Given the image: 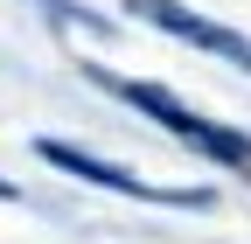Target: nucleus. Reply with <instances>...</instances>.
Masks as SVG:
<instances>
[{
	"label": "nucleus",
	"mask_w": 251,
	"mask_h": 244,
	"mask_svg": "<svg viewBox=\"0 0 251 244\" xmlns=\"http://www.w3.org/2000/svg\"><path fill=\"white\" fill-rule=\"evenodd\" d=\"M105 84L119 91L126 105H140V112L153 119V126H168L175 140H188V146H196V154H216L224 168L251 174V140H244V133H230V126H216V119H202V112H188V105L175 98V91H161V84H133V77H105Z\"/></svg>",
	"instance_id": "obj_1"
},
{
	"label": "nucleus",
	"mask_w": 251,
	"mask_h": 244,
	"mask_svg": "<svg viewBox=\"0 0 251 244\" xmlns=\"http://www.w3.org/2000/svg\"><path fill=\"white\" fill-rule=\"evenodd\" d=\"M42 161L70 168L77 181H98V189L140 195V202H181V209H202V202H209L202 189H161V181H140V174H126V168H112V161H98V154H77V146H63V140H42Z\"/></svg>",
	"instance_id": "obj_2"
},
{
	"label": "nucleus",
	"mask_w": 251,
	"mask_h": 244,
	"mask_svg": "<svg viewBox=\"0 0 251 244\" xmlns=\"http://www.w3.org/2000/svg\"><path fill=\"white\" fill-rule=\"evenodd\" d=\"M133 14L153 21V28H168V35H181V42H196V49H209V56H230L237 70H251V42L237 35V28H216V21H202V14L175 7V0H133Z\"/></svg>",
	"instance_id": "obj_3"
},
{
	"label": "nucleus",
	"mask_w": 251,
	"mask_h": 244,
	"mask_svg": "<svg viewBox=\"0 0 251 244\" xmlns=\"http://www.w3.org/2000/svg\"><path fill=\"white\" fill-rule=\"evenodd\" d=\"M0 195H14V189H7V181H0Z\"/></svg>",
	"instance_id": "obj_4"
}]
</instances>
